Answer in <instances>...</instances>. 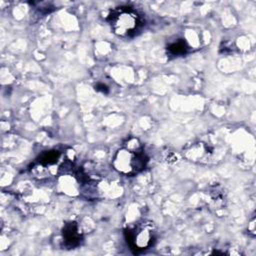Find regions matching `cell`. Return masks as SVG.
<instances>
[{"instance_id": "1", "label": "cell", "mask_w": 256, "mask_h": 256, "mask_svg": "<svg viewBox=\"0 0 256 256\" xmlns=\"http://www.w3.org/2000/svg\"><path fill=\"white\" fill-rule=\"evenodd\" d=\"M148 157L137 138H130L120 148L114 158L113 166L116 171L126 176H133L145 169Z\"/></svg>"}, {"instance_id": "2", "label": "cell", "mask_w": 256, "mask_h": 256, "mask_svg": "<svg viewBox=\"0 0 256 256\" xmlns=\"http://www.w3.org/2000/svg\"><path fill=\"white\" fill-rule=\"evenodd\" d=\"M107 20L114 34L123 38L136 35L144 25L141 14L130 6H120L113 9Z\"/></svg>"}, {"instance_id": "3", "label": "cell", "mask_w": 256, "mask_h": 256, "mask_svg": "<svg viewBox=\"0 0 256 256\" xmlns=\"http://www.w3.org/2000/svg\"><path fill=\"white\" fill-rule=\"evenodd\" d=\"M125 239L135 253L151 247L156 239V228L151 221H142L125 231Z\"/></svg>"}, {"instance_id": "4", "label": "cell", "mask_w": 256, "mask_h": 256, "mask_svg": "<svg viewBox=\"0 0 256 256\" xmlns=\"http://www.w3.org/2000/svg\"><path fill=\"white\" fill-rule=\"evenodd\" d=\"M183 156L194 163L211 164L216 161L215 149L206 142L196 141L183 148Z\"/></svg>"}, {"instance_id": "5", "label": "cell", "mask_w": 256, "mask_h": 256, "mask_svg": "<svg viewBox=\"0 0 256 256\" xmlns=\"http://www.w3.org/2000/svg\"><path fill=\"white\" fill-rule=\"evenodd\" d=\"M62 235L65 246L70 249L77 247L82 240V236L75 222H69L65 224V226L63 227Z\"/></svg>"}, {"instance_id": "6", "label": "cell", "mask_w": 256, "mask_h": 256, "mask_svg": "<svg viewBox=\"0 0 256 256\" xmlns=\"http://www.w3.org/2000/svg\"><path fill=\"white\" fill-rule=\"evenodd\" d=\"M167 49H168V52L170 54H172L173 56H180V55H183L187 52L188 46H187L186 42L183 39H180V40H177L175 42L170 43L168 45Z\"/></svg>"}, {"instance_id": "7", "label": "cell", "mask_w": 256, "mask_h": 256, "mask_svg": "<svg viewBox=\"0 0 256 256\" xmlns=\"http://www.w3.org/2000/svg\"><path fill=\"white\" fill-rule=\"evenodd\" d=\"M59 157H60V153L58 151H55V150L46 151L40 156L39 162H40V164L45 165V166L46 165H52V164L57 162Z\"/></svg>"}]
</instances>
